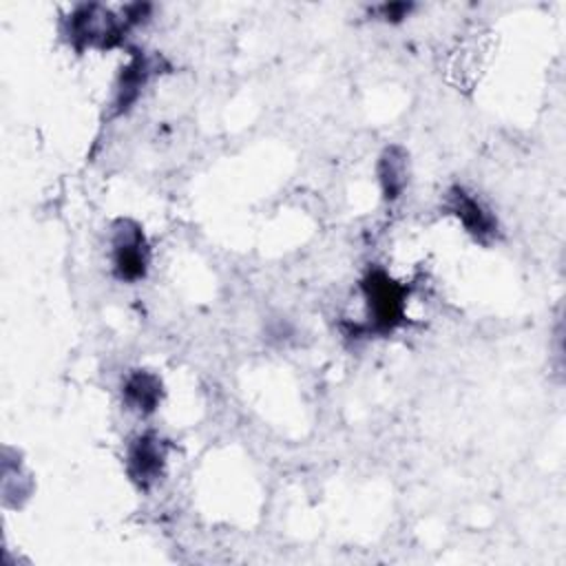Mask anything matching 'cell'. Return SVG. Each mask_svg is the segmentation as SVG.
Segmentation results:
<instances>
[{"mask_svg": "<svg viewBox=\"0 0 566 566\" xmlns=\"http://www.w3.org/2000/svg\"><path fill=\"white\" fill-rule=\"evenodd\" d=\"M133 27L122 13H113L104 4H77L64 18V35L75 51L115 49L124 44Z\"/></svg>", "mask_w": 566, "mask_h": 566, "instance_id": "1", "label": "cell"}, {"mask_svg": "<svg viewBox=\"0 0 566 566\" xmlns=\"http://www.w3.org/2000/svg\"><path fill=\"white\" fill-rule=\"evenodd\" d=\"M360 294L367 307V334H389L405 321L407 287L394 281L385 270L371 268L360 279Z\"/></svg>", "mask_w": 566, "mask_h": 566, "instance_id": "2", "label": "cell"}, {"mask_svg": "<svg viewBox=\"0 0 566 566\" xmlns=\"http://www.w3.org/2000/svg\"><path fill=\"white\" fill-rule=\"evenodd\" d=\"M150 265V248L144 228L133 219H117L111 226V270L122 283H137Z\"/></svg>", "mask_w": 566, "mask_h": 566, "instance_id": "3", "label": "cell"}, {"mask_svg": "<svg viewBox=\"0 0 566 566\" xmlns=\"http://www.w3.org/2000/svg\"><path fill=\"white\" fill-rule=\"evenodd\" d=\"M166 458H168V444L159 433L155 431L137 433L126 447L124 464H126L128 480L139 491L153 489L164 478Z\"/></svg>", "mask_w": 566, "mask_h": 566, "instance_id": "4", "label": "cell"}, {"mask_svg": "<svg viewBox=\"0 0 566 566\" xmlns=\"http://www.w3.org/2000/svg\"><path fill=\"white\" fill-rule=\"evenodd\" d=\"M444 208L453 214L467 234H471L480 243H491L497 232V217L464 186H451L444 197Z\"/></svg>", "mask_w": 566, "mask_h": 566, "instance_id": "5", "label": "cell"}, {"mask_svg": "<svg viewBox=\"0 0 566 566\" xmlns=\"http://www.w3.org/2000/svg\"><path fill=\"white\" fill-rule=\"evenodd\" d=\"M157 69H159L157 57H148L144 51H130L128 62L122 66L115 80V91L111 102L115 115H126L137 104L146 84L157 73Z\"/></svg>", "mask_w": 566, "mask_h": 566, "instance_id": "6", "label": "cell"}, {"mask_svg": "<svg viewBox=\"0 0 566 566\" xmlns=\"http://www.w3.org/2000/svg\"><path fill=\"white\" fill-rule=\"evenodd\" d=\"M164 400V382L150 369H130L122 380V402L137 416H150Z\"/></svg>", "mask_w": 566, "mask_h": 566, "instance_id": "7", "label": "cell"}, {"mask_svg": "<svg viewBox=\"0 0 566 566\" xmlns=\"http://www.w3.org/2000/svg\"><path fill=\"white\" fill-rule=\"evenodd\" d=\"M380 195L387 203H394L402 197L409 184V155L400 144L387 146L376 164Z\"/></svg>", "mask_w": 566, "mask_h": 566, "instance_id": "8", "label": "cell"}, {"mask_svg": "<svg viewBox=\"0 0 566 566\" xmlns=\"http://www.w3.org/2000/svg\"><path fill=\"white\" fill-rule=\"evenodd\" d=\"M413 11V4L411 2H382L378 7L371 9V13L382 20V22H389V24H396V22H402L405 18H409V13Z\"/></svg>", "mask_w": 566, "mask_h": 566, "instance_id": "9", "label": "cell"}]
</instances>
